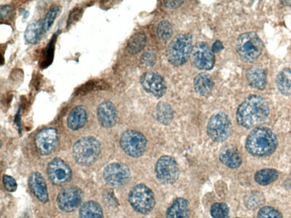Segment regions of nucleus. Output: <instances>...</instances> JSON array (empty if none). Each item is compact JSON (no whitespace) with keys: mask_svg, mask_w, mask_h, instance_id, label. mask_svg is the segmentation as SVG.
Returning <instances> with one entry per match:
<instances>
[{"mask_svg":"<svg viewBox=\"0 0 291 218\" xmlns=\"http://www.w3.org/2000/svg\"><path fill=\"white\" fill-rule=\"evenodd\" d=\"M270 107L267 101L262 96L251 95L245 99L238 107L236 119L239 125L250 128L267 120Z\"/></svg>","mask_w":291,"mask_h":218,"instance_id":"f257e3e1","label":"nucleus"},{"mask_svg":"<svg viewBox=\"0 0 291 218\" xmlns=\"http://www.w3.org/2000/svg\"><path fill=\"white\" fill-rule=\"evenodd\" d=\"M278 145V139L272 130L268 127H259L249 133L245 147L251 155L263 157L272 154Z\"/></svg>","mask_w":291,"mask_h":218,"instance_id":"f03ea898","label":"nucleus"},{"mask_svg":"<svg viewBox=\"0 0 291 218\" xmlns=\"http://www.w3.org/2000/svg\"><path fill=\"white\" fill-rule=\"evenodd\" d=\"M193 48V38L191 34L177 35L168 47L167 56L168 61L175 66L179 67L189 60Z\"/></svg>","mask_w":291,"mask_h":218,"instance_id":"7ed1b4c3","label":"nucleus"},{"mask_svg":"<svg viewBox=\"0 0 291 218\" xmlns=\"http://www.w3.org/2000/svg\"><path fill=\"white\" fill-rule=\"evenodd\" d=\"M101 144L92 137H84L78 140L72 148L73 156L81 166L92 165L99 157Z\"/></svg>","mask_w":291,"mask_h":218,"instance_id":"20e7f679","label":"nucleus"},{"mask_svg":"<svg viewBox=\"0 0 291 218\" xmlns=\"http://www.w3.org/2000/svg\"><path fill=\"white\" fill-rule=\"evenodd\" d=\"M263 49L262 41L253 32L240 35L236 41V51L241 60L245 63H253L257 60Z\"/></svg>","mask_w":291,"mask_h":218,"instance_id":"39448f33","label":"nucleus"},{"mask_svg":"<svg viewBox=\"0 0 291 218\" xmlns=\"http://www.w3.org/2000/svg\"><path fill=\"white\" fill-rule=\"evenodd\" d=\"M128 200L133 209L144 215L149 214L156 204L154 193L149 187L142 184L132 188Z\"/></svg>","mask_w":291,"mask_h":218,"instance_id":"423d86ee","label":"nucleus"},{"mask_svg":"<svg viewBox=\"0 0 291 218\" xmlns=\"http://www.w3.org/2000/svg\"><path fill=\"white\" fill-rule=\"evenodd\" d=\"M207 134L215 142H223L228 139L231 132V123L228 115L218 112L212 115L206 126Z\"/></svg>","mask_w":291,"mask_h":218,"instance_id":"0eeeda50","label":"nucleus"},{"mask_svg":"<svg viewBox=\"0 0 291 218\" xmlns=\"http://www.w3.org/2000/svg\"><path fill=\"white\" fill-rule=\"evenodd\" d=\"M120 143L122 150L128 156L138 158L144 155L147 142L141 132L129 130L122 133Z\"/></svg>","mask_w":291,"mask_h":218,"instance_id":"6e6552de","label":"nucleus"},{"mask_svg":"<svg viewBox=\"0 0 291 218\" xmlns=\"http://www.w3.org/2000/svg\"><path fill=\"white\" fill-rule=\"evenodd\" d=\"M155 172L156 178L161 184H174L179 177L180 170L178 164L174 157L163 156L157 161Z\"/></svg>","mask_w":291,"mask_h":218,"instance_id":"1a4fd4ad","label":"nucleus"},{"mask_svg":"<svg viewBox=\"0 0 291 218\" xmlns=\"http://www.w3.org/2000/svg\"><path fill=\"white\" fill-rule=\"evenodd\" d=\"M191 61L194 66L200 70H210L215 63V57L208 44L205 42L197 43L192 48Z\"/></svg>","mask_w":291,"mask_h":218,"instance_id":"9d476101","label":"nucleus"},{"mask_svg":"<svg viewBox=\"0 0 291 218\" xmlns=\"http://www.w3.org/2000/svg\"><path fill=\"white\" fill-rule=\"evenodd\" d=\"M103 177L108 185L118 187L125 185L129 182L131 178V172L129 167L124 164L114 162L105 168Z\"/></svg>","mask_w":291,"mask_h":218,"instance_id":"9b49d317","label":"nucleus"},{"mask_svg":"<svg viewBox=\"0 0 291 218\" xmlns=\"http://www.w3.org/2000/svg\"><path fill=\"white\" fill-rule=\"evenodd\" d=\"M49 180L54 185L61 186L71 180L72 173L70 167L60 158H54L47 168Z\"/></svg>","mask_w":291,"mask_h":218,"instance_id":"f8f14e48","label":"nucleus"},{"mask_svg":"<svg viewBox=\"0 0 291 218\" xmlns=\"http://www.w3.org/2000/svg\"><path fill=\"white\" fill-rule=\"evenodd\" d=\"M83 197V192L80 188L75 186L68 187L59 193L57 204L62 211L71 212L80 206Z\"/></svg>","mask_w":291,"mask_h":218,"instance_id":"ddd939ff","label":"nucleus"},{"mask_svg":"<svg viewBox=\"0 0 291 218\" xmlns=\"http://www.w3.org/2000/svg\"><path fill=\"white\" fill-rule=\"evenodd\" d=\"M140 82L145 91L153 96L160 98L165 95L166 83L160 74L152 71L145 72L141 76Z\"/></svg>","mask_w":291,"mask_h":218,"instance_id":"4468645a","label":"nucleus"},{"mask_svg":"<svg viewBox=\"0 0 291 218\" xmlns=\"http://www.w3.org/2000/svg\"><path fill=\"white\" fill-rule=\"evenodd\" d=\"M35 142L37 149L41 155H50L58 145V131L54 128H44L37 133Z\"/></svg>","mask_w":291,"mask_h":218,"instance_id":"2eb2a0df","label":"nucleus"},{"mask_svg":"<svg viewBox=\"0 0 291 218\" xmlns=\"http://www.w3.org/2000/svg\"><path fill=\"white\" fill-rule=\"evenodd\" d=\"M97 116L100 125L105 128L115 126L117 122L116 108L110 101L103 102L98 106Z\"/></svg>","mask_w":291,"mask_h":218,"instance_id":"dca6fc26","label":"nucleus"},{"mask_svg":"<svg viewBox=\"0 0 291 218\" xmlns=\"http://www.w3.org/2000/svg\"><path fill=\"white\" fill-rule=\"evenodd\" d=\"M29 185L34 196L43 203L48 200L47 184L45 180L39 172H34L29 178Z\"/></svg>","mask_w":291,"mask_h":218,"instance_id":"f3484780","label":"nucleus"},{"mask_svg":"<svg viewBox=\"0 0 291 218\" xmlns=\"http://www.w3.org/2000/svg\"><path fill=\"white\" fill-rule=\"evenodd\" d=\"M220 161L231 169H236L242 164V157L239 151L232 145L224 147L220 153Z\"/></svg>","mask_w":291,"mask_h":218,"instance_id":"a211bd4d","label":"nucleus"},{"mask_svg":"<svg viewBox=\"0 0 291 218\" xmlns=\"http://www.w3.org/2000/svg\"><path fill=\"white\" fill-rule=\"evenodd\" d=\"M88 113L83 106L74 107L67 118V125L72 130L81 129L86 125L88 121Z\"/></svg>","mask_w":291,"mask_h":218,"instance_id":"6ab92c4d","label":"nucleus"},{"mask_svg":"<svg viewBox=\"0 0 291 218\" xmlns=\"http://www.w3.org/2000/svg\"><path fill=\"white\" fill-rule=\"evenodd\" d=\"M194 87L196 92L199 95L208 96L214 87L213 78L208 73H201L195 77Z\"/></svg>","mask_w":291,"mask_h":218,"instance_id":"aec40b11","label":"nucleus"},{"mask_svg":"<svg viewBox=\"0 0 291 218\" xmlns=\"http://www.w3.org/2000/svg\"><path fill=\"white\" fill-rule=\"evenodd\" d=\"M249 85L258 90H263L268 84L267 75L263 69L254 67L249 69L246 73Z\"/></svg>","mask_w":291,"mask_h":218,"instance_id":"412c9836","label":"nucleus"},{"mask_svg":"<svg viewBox=\"0 0 291 218\" xmlns=\"http://www.w3.org/2000/svg\"><path fill=\"white\" fill-rule=\"evenodd\" d=\"M167 218H189L190 209L188 201L177 198L166 212Z\"/></svg>","mask_w":291,"mask_h":218,"instance_id":"4be33fe9","label":"nucleus"},{"mask_svg":"<svg viewBox=\"0 0 291 218\" xmlns=\"http://www.w3.org/2000/svg\"><path fill=\"white\" fill-rule=\"evenodd\" d=\"M109 86L107 83L101 79H94L88 81L76 89L75 95L85 96L92 92L107 90Z\"/></svg>","mask_w":291,"mask_h":218,"instance_id":"5701e85b","label":"nucleus"},{"mask_svg":"<svg viewBox=\"0 0 291 218\" xmlns=\"http://www.w3.org/2000/svg\"><path fill=\"white\" fill-rule=\"evenodd\" d=\"M279 92L285 96H291V69L286 68L281 71L276 79Z\"/></svg>","mask_w":291,"mask_h":218,"instance_id":"b1692460","label":"nucleus"},{"mask_svg":"<svg viewBox=\"0 0 291 218\" xmlns=\"http://www.w3.org/2000/svg\"><path fill=\"white\" fill-rule=\"evenodd\" d=\"M43 33V20H39L29 24L24 32V39L29 44H36L40 41Z\"/></svg>","mask_w":291,"mask_h":218,"instance_id":"393cba45","label":"nucleus"},{"mask_svg":"<svg viewBox=\"0 0 291 218\" xmlns=\"http://www.w3.org/2000/svg\"><path fill=\"white\" fill-rule=\"evenodd\" d=\"M156 116L157 120L162 125L168 126L174 120V112L169 103L160 102L156 106Z\"/></svg>","mask_w":291,"mask_h":218,"instance_id":"a878e982","label":"nucleus"},{"mask_svg":"<svg viewBox=\"0 0 291 218\" xmlns=\"http://www.w3.org/2000/svg\"><path fill=\"white\" fill-rule=\"evenodd\" d=\"M80 218H103V211L97 202L91 201L83 204L80 210Z\"/></svg>","mask_w":291,"mask_h":218,"instance_id":"bb28decb","label":"nucleus"},{"mask_svg":"<svg viewBox=\"0 0 291 218\" xmlns=\"http://www.w3.org/2000/svg\"><path fill=\"white\" fill-rule=\"evenodd\" d=\"M147 38L145 34L136 33L130 38L127 44V51L131 54L140 53L144 48Z\"/></svg>","mask_w":291,"mask_h":218,"instance_id":"cd10ccee","label":"nucleus"},{"mask_svg":"<svg viewBox=\"0 0 291 218\" xmlns=\"http://www.w3.org/2000/svg\"><path fill=\"white\" fill-rule=\"evenodd\" d=\"M279 173L273 169H264L256 173L255 180L261 185H268L278 179Z\"/></svg>","mask_w":291,"mask_h":218,"instance_id":"c85d7f7f","label":"nucleus"},{"mask_svg":"<svg viewBox=\"0 0 291 218\" xmlns=\"http://www.w3.org/2000/svg\"><path fill=\"white\" fill-rule=\"evenodd\" d=\"M156 33L160 40L166 42L169 41L173 35V28L169 21H162L157 24Z\"/></svg>","mask_w":291,"mask_h":218,"instance_id":"c756f323","label":"nucleus"},{"mask_svg":"<svg viewBox=\"0 0 291 218\" xmlns=\"http://www.w3.org/2000/svg\"><path fill=\"white\" fill-rule=\"evenodd\" d=\"M210 215L214 218H229V208L225 203H215L211 207Z\"/></svg>","mask_w":291,"mask_h":218,"instance_id":"7c9ffc66","label":"nucleus"},{"mask_svg":"<svg viewBox=\"0 0 291 218\" xmlns=\"http://www.w3.org/2000/svg\"><path fill=\"white\" fill-rule=\"evenodd\" d=\"M245 205L250 209H255L262 205L264 202L263 195L260 193L256 192L251 193L250 195L246 197Z\"/></svg>","mask_w":291,"mask_h":218,"instance_id":"2f4dec72","label":"nucleus"},{"mask_svg":"<svg viewBox=\"0 0 291 218\" xmlns=\"http://www.w3.org/2000/svg\"><path fill=\"white\" fill-rule=\"evenodd\" d=\"M57 36L54 35L51 40L47 44L45 50L43 54V59L42 62V66L44 68L48 67L53 61L54 46H55V42Z\"/></svg>","mask_w":291,"mask_h":218,"instance_id":"473e14b6","label":"nucleus"},{"mask_svg":"<svg viewBox=\"0 0 291 218\" xmlns=\"http://www.w3.org/2000/svg\"><path fill=\"white\" fill-rule=\"evenodd\" d=\"M61 12V8L58 6L52 7L43 19V28L45 33L50 29L54 22L55 21L59 13Z\"/></svg>","mask_w":291,"mask_h":218,"instance_id":"72a5a7b5","label":"nucleus"},{"mask_svg":"<svg viewBox=\"0 0 291 218\" xmlns=\"http://www.w3.org/2000/svg\"><path fill=\"white\" fill-rule=\"evenodd\" d=\"M258 218H282V214L277 210L271 207H264L258 214Z\"/></svg>","mask_w":291,"mask_h":218,"instance_id":"f704fd0d","label":"nucleus"},{"mask_svg":"<svg viewBox=\"0 0 291 218\" xmlns=\"http://www.w3.org/2000/svg\"><path fill=\"white\" fill-rule=\"evenodd\" d=\"M141 62L143 65L146 67H152L156 62V56L154 51L149 49L142 54Z\"/></svg>","mask_w":291,"mask_h":218,"instance_id":"c9c22d12","label":"nucleus"},{"mask_svg":"<svg viewBox=\"0 0 291 218\" xmlns=\"http://www.w3.org/2000/svg\"><path fill=\"white\" fill-rule=\"evenodd\" d=\"M83 9L81 8H74L69 15L67 22V28L76 23L82 17Z\"/></svg>","mask_w":291,"mask_h":218,"instance_id":"e433bc0d","label":"nucleus"},{"mask_svg":"<svg viewBox=\"0 0 291 218\" xmlns=\"http://www.w3.org/2000/svg\"><path fill=\"white\" fill-rule=\"evenodd\" d=\"M3 182L5 187L8 192H13L17 190V182L12 176L4 175Z\"/></svg>","mask_w":291,"mask_h":218,"instance_id":"4c0bfd02","label":"nucleus"},{"mask_svg":"<svg viewBox=\"0 0 291 218\" xmlns=\"http://www.w3.org/2000/svg\"><path fill=\"white\" fill-rule=\"evenodd\" d=\"M165 7L169 9H176L179 8L184 3L182 1H168L164 2Z\"/></svg>","mask_w":291,"mask_h":218,"instance_id":"58836bf2","label":"nucleus"},{"mask_svg":"<svg viewBox=\"0 0 291 218\" xmlns=\"http://www.w3.org/2000/svg\"><path fill=\"white\" fill-rule=\"evenodd\" d=\"M224 49L223 43L220 41H216L212 46L211 50L214 53H219Z\"/></svg>","mask_w":291,"mask_h":218,"instance_id":"ea45409f","label":"nucleus"},{"mask_svg":"<svg viewBox=\"0 0 291 218\" xmlns=\"http://www.w3.org/2000/svg\"><path fill=\"white\" fill-rule=\"evenodd\" d=\"M10 7L8 6H1L2 19L5 18L8 16L10 12Z\"/></svg>","mask_w":291,"mask_h":218,"instance_id":"a19ab883","label":"nucleus"},{"mask_svg":"<svg viewBox=\"0 0 291 218\" xmlns=\"http://www.w3.org/2000/svg\"><path fill=\"white\" fill-rule=\"evenodd\" d=\"M237 218H239V217H237Z\"/></svg>","mask_w":291,"mask_h":218,"instance_id":"79ce46f5","label":"nucleus"}]
</instances>
